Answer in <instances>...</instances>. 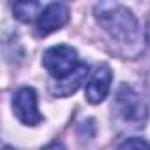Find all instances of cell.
Returning a JSON list of instances; mask_svg holds the SVG:
<instances>
[{"label": "cell", "instance_id": "obj_5", "mask_svg": "<svg viewBox=\"0 0 150 150\" xmlns=\"http://www.w3.org/2000/svg\"><path fill=\"white\" fill-rule=\"evenodd\" d=\"M111 80H113V72L110 69L108 64H99L92 74H90V80L87 81L85 87V97L90 104H101L111 88Z\"/></svg>", "mask_w": 150, "mask_h": 150}, {"label": "cell", "instance_id": "obj_6", "mask_svg": "<svg viewBox=\"0 0 150 150\" xmlns=\"http://www.w3.org/2000/svg\"><path fill=\"white\" fill-rule=\"evenodd\" d=\"M69 21V7L62 2H53L42 7L39 18H37V34L39 35H48L55 30H60L65 23Z\"/></svg>", "mask_w": 150, "mask_h": 150}, {"label": "cell", "instance_id": "obj_9", "mask_svg": "<svg viewBox=\"0 0 150 150\" xmlns=\"http://www.w3.org/2000/svg\"><path fill=\"white\" fill-rule=\"evenodd\" d=\"M115 150H150V143L145 138H127L120 141Z\"/></svg>", "mask_w": 150, "mask_h": 150}, {"label": "cell", "instance_id": "obj_4", "mask_svg": "<svg viewBox=\"0 0 150 150\" xmlns=\"http://www.w3.org/2000/svg\"><path fill=\"white\" fill-rule=\"evenodd\" d=\"M115 110L118 117L125 122L131 124H141L146 118V106L141 101V97L129 87V85H120L115 96Z\"/></svg>", "mask_w": 150, "mask_h": 150}, {"label": "cell", "instance_id": "obj_3", "mask_svg": "<svg viewBox=\"0 0 150 150\" xmlns=\"http://www.w3.org/2000/svg\"><path fill=\"white\" fill-rule=\"evenodd\" d=\"M13 111L16 118L28 127L39 125L42 122V113L39 111V103H37V92L32 87H21L16 90L13 96Z\"/></svg>", "mask_w": 150, "mask_h": 150}, {"label": "cell", "instance_id": "obj_7", "mask_svg": "<svg viewBox=\"0 0 150 150\" xmlns=\"http://www.w3.org/2000/svg\"><path fill=\"white\" fill-rule=\"evenodd\" d=\"M88 74H90V65L87 62H81L76 67V71L71 72L67 78L51 83L50 85V94L55 96V97H69V96H72L83 85V81L87 80Z\"/></svg>", "mask_w": 150, "mask_h": 150}, {"label": "cell", "instance_id": "obj_2", "mask_svg": "<svg viewBox=\"0 0 150 150\" xmlns=\"http://www.w3.org/2000/svg\"><path fill=\"white\" fill-rule=\"evenodd\" d=\"M80 64L81 62L78 60V51L67 44L51 46L42 53V65L50 76L55 78V81L67 78L71 72L76 71Z\"/></svg>", "mask_w": 150, "mask_h": 150}, {"label": "cell", "instance_id": "obj_10", "mask_svg": "<svg viewBox=\"0 0 150 150\" xmlns=\"http://www.w3.org/2000/svg\"><path fill=\"white\" fill-rule=\"evenodd\" d=\"M2 150H16V148H14V146H11V145H4V146H2Z\"/></svg>", "mask_w": 150, "mask_h": 150}, {"label": "cell", "instance_id": "obj_8", "mask_svg": "<svg viewBox=\"0 0 150 150\" xmlns=\"http://www.w3.org/2000/svg\"><path fill=\"white\" fill-rule=\"evenodd\" d=\"M41 11H42V6L39 2H16L13 6L14 18L23 21V23H30L35 18H39Z\"/></svg>", "mask_w": 150, "mask_h": 150}, {"label": "cell", "instance_id": "obj_1", "mask_svg": "<svg viewBox=\"0 0 150 150\" xmlns=\"http://www.w3.org/2000/svg\"><path fill=\"white\" fill-rule=\"evenodd\" d=\"M94 16L99 27L117 44L138 53L145 42L143 30L131 9L118 2H99L94 6Z\"/></svg>", "mask_w": 150, "mask_h": 150}]
</instances>
